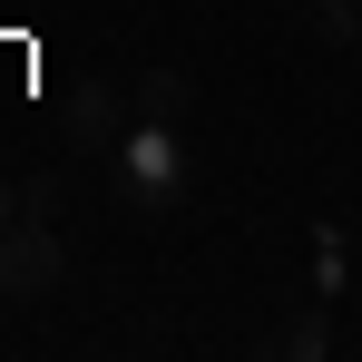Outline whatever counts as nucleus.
<instances>
[{
  "label": "nucleus",
  "instance_id": "obj_3",
  "mask_svg": "<svg viewBox=\"0 0 362 362\" xmlns=\"http://www.w3.org/2000/svg\"><path fill=\"white\" fill-rule=\"evenodd\" d=\"M69 137L78 147H118V88L108 78H78L69 88Z\"/></svg>",
  "mask_w": 362,
  "mask_h": 362
},
{
  "label": "nucleus",
  "instance_id": "obj_5",
  "mask_svg": "<svg viewBox=\"0 0 362 362\" xmlns=\"http://www.w3.org/2000/svg\"><path fill=\"white\" fill-rule=\"evenodd\" d=\"M59 206H69V177H59V167H40V177L20 186V216H59Z\"/></svg>",
  "mask_w": 362,
  "mask_h": 362
},
{
  "label": "nucleus",
  "instance_id": "obj_6",
  "mask_svg": "<svg viewBox=\"0 0 362 362\" xmlns=\"http://www.w3.org/2000/svg\"><path fill=\"white\" fill-rule=\"evenodd\" d=\"M0 226H20V186H0Z\"/></svg>",
  "mask_w": 362,
  "mask_h": 362
},
{
  "label": "nucleus",
  "instance_id": "obj_2",
  "mask_svg": "<svg viewBox=\"0 0 362 362\" xmlns=\"http://www.w3.org/2000/svg\"><path fill=\"white\" fill-rule=\"evenodd\" d=\"M127 206L157 226L167 206H177V137L147 118V137H127Z\"/></svg>",
  "mask_w": 362,
  "mask_h": 362
},
{
  "label": "nucleus",
  "instance_id": "obj_1",
  "mask_svg": "<svg viewBox=\"0 0 362 362\" xmlns=\"http://www.w3.org/2000/svg\"><path fill=\"white\" fill-rule=\"evenodd\" d=\"M69 284V245L49 235V216L0 226V303H49Z\"/></svg>",
  "mask_w": 362,
  "mask_h": 362
},
{
  "label": "nucleus",
  "instance_id": "obj_4",
  "mask_svg": "<svg viewBox=\"0 0 362 362\" xmlns=\"http://www.w3.org/2000/svg\"><path fill=\"white\" fill-rule=\"evenodd\" d=\"M137 108L157 127H177L186 108H196V78H186V69H147V78H137Z\"/></svg>",
  "mask_w": 362,
  "mask_h": 362
}]
</instances>
